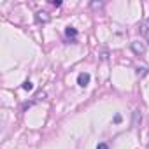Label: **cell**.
Wrapping results in <instances>:
<instances>
[{"instance_id":"obj_1","label":"cell","mask_w":149,"mask_h":149,"mask_svg":"<svg viewBox=\"0 0 149 149\" xmlns=\"http://www.w3.org/2000/svg\"><path fill=\"white\" fill-rule=\"evenodd\" d=\"M90 74L88 72H83V74H79V76H77V84L81 86V88H86L88 84H90Z\"/></svg>"},{"instance_id":"obj_2","label":"cell","mask_w":149,"mask_h":149,"mask_svg":"<svg viewBox=\"0 0 149 149\" xmlns=\"http://www.w3.org/2000/svg\"><path fill=\"white\" fill-rule=\"evenodd\" d=\"M65 35H67L68 39H70V37H72V39H76V37H77V30H76V28H72V26H67V28H65Z\"/></svg>"},{"instance_id":"obj_3","label":"cell","mask_w":149,"mask_h":149,"mask_svg":"<svg viewBox=\"0 0 149 149\" xmlns=\"http://www.w3.org/2000/svg\"><path fill=\"white\" fill-rule=\"evenodd\" d=\"M32 88H33V84H32L30 81H25V83H23V90H26V91H30Z\"/></svg>"},{"instance_id":"obj_4","label":"cell","mask_w":149,"mask_h":149,"mask_svg":"<svg viewBox=\"0 0 149 149\" xmlns=\"http://www.w3.org/2000/svg\"><path fill=\"white\" fill-rule=\"evenodd\" d=\"M97 149H109V146H107L105 142H100V144L97 146Z\"/></svg>"}]
</instances>
